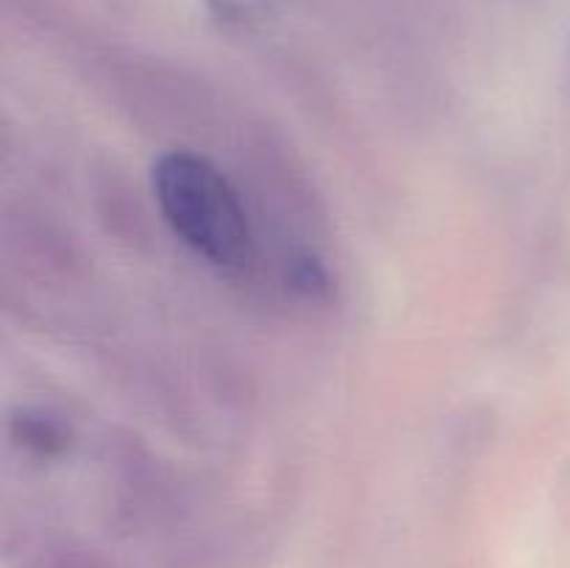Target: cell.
I'll return each instance as SVG.
<instances>
[{"label":"cell","instance_id":"obj_1","mask_svg":"<svg viewBox=\"0 0 570 568\" xmlns=\"http://www.w3.org/2000/svg\"><path fill=\"white\" fill-rule=\"evenodd\" d=\"M154 198L167 226L200 259L243 271L254 259V234L237 189L206 156L167 150L150 170Z\"/></svg>","mask_w":570,"mask_h":568}]
</instances>
